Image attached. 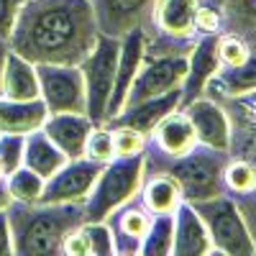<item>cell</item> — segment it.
I'll return each instance as SVG.
<instances>
[{
	"instance_id": "277c9868",
	"label": "cell",
	"mask_w": 256,
	"mask_h": 256,
	"mask_svg": "<svg viewBox=\"0 0 256 256\" xmlns=\"http://www.w3.org/2000/svg\"><path fill=\"white\" fill-rule=\"evenodd\" d=\"M141 182H144V154L113 156L108 164H102L90 195L82 202L84 223L105 220L116 208L138 195Z\"/></svg>"
},
{
	"instance_id": "8fae6325",
	"label": "cell",
	"mask_w": 256,
	"mask_h": 256,
	"mask_svg": "<svg viewBox=\"0 0 256 256\" xmlns=\"http://www.w3.org/2000/svg\"><path fill=\"white\" fill-rule=\"evenodd\" d=\"M110 233H113V244H116V254H141V241L146 236L148 226H152V212L144 205L141 195L131 198L128 202H123L120 208H116L108 218Z\"/></svg>"
},
{
	"instance_id": "7c38bea8",
	"label": "cell",
	"mask_w": 256,
	"mask_h": 256,
	"mask_svg": "<svg viewBox=\"0 0 256 256\" xmlns=\"http://www.w3.org/2000/svg\"><path fill=\"white\" fill-rule=\"evenodd\" d=\"M230 120V146L233 156L256 159V90L218 100Z\"/></svg>"
},
{
	"instance_id": "4fadbf2b",
	"label": "cell",
	"mask_w": 256,
	"mask_h": 256,
	"mask_svg": "<svg viewBox=\"0 0 256 256\" xmlns=\"http://www.w3.org/2000/svg\"><path fill=\"white\" fill-rule=\"evenodd\" d=\"M218 36L220 34H202L200 41H195L192 52L187 54V77L182 82V100L180 108L200 98L208 88V82L218 74L220 59H218Z\"/></svg>"
},
{
	"instance_id": "d4e9b609",
	"label": "cell",
	"mask_w": 256,
	"mask_h": 256,
	"mask_svg": "<svg viewBox=\"0 0 256 256\" xmlns=\"http://www.w3.org/2000/svg\"><path fill=\"white\" fill-rule=\"evenodd\" d=\"M172 241H174V212L152 216V226H148L146 236L141 241V254L166 256V254H172Z\"/></svg>"
},
{
	"instance_id": "484cf974",
	"label": "cell",
	"mask_w": 256,
	"mask_h": 256,
	"mask_svg": "<svg viewBox=\"0 0 256 256\" xmlns=\"http://www.w3.org/2000/svg\"><path fill=\"white\" fill-rule=\"evenodd\" d=\"M223 182H226V192H230L233 198L248 195L256 187V162L244 159V156L228 159L226 172H223Z\"/></svg>"
},
{
	"instance_id": "52a82bcc",
	"label": "cell",
	"mask_w": 256,
	"mask_h": 256,
	"mask_svg": "<svg viewBox=\"0 0 256 256\" xmlns=\"http://www.w3.org/2000/svg\"><path fill=\"white\" fill-rule=\"evenodd\" d=\"M38 98L52 113H88L80 64H36Z\"/></svg>"
},
{
	"instance_id": "3957f363",
	"label": "cell",
	"mask_w": 256,
	"mask_h": 256,
	"mask_svg": "<svg viewBox=\"0 0 256 256\" xmlns=\"http://www.w3.org/2000/svg\"><path fill=\"white\" fill-rule=\"evenodd\" d=\"M230 159V152H218V148H208V146H195L190 154L184 156H162L152 148H144V174L152 172H166L172 174L180 187H182V198L187 202H198V200H210L226 192L223 172L226 164Z\"/></svg>"
},
{
	"instance_id": "60d3db41",
	"label": "cell",
	"mask_w": 256,
	"mask_h": 256,
	"mask_svg": "<svg viewBox=\"0 0 256 256\" xmlns=\"http://www.w3.org/2000/svg\"><path fill=\"white\" fill-rule=\"evenodd\" d=\"M0 180H6V172H3V166H0Z\"/></svg>"
},
{
	"instance_id": "f1b7e54d",
	"label": "cell",
	"mask_w": 256,
	"mask_h": 256,
	"mask_svg": "<svg viewBox=\"0 0 256 256\" xmlns=\"http://www.w3.org/2000/svg\"><path fill=\"white\" fill-rule=\"evenodd\" d=\"M251 52V41L238 36V34H228V36H218V59L220 67H238L248 59Z\"/></svg>"
},
{
	"instance_id": "ac0fdd59",
	"label": "cell",
	"mask_w": 256,
	"mask_h": 256,
	"mask_svg": "<svg viewBox=\"0 0 256 256\" xmlns=\"http://www.w3.org/2000/svg\"><path fill=\"white\" fill-rule=\"evenodd\" d=\"M41 128L67 159H80L84 156V144H88V136L95 123L88 118V113H52L46 116Z\"/></svg>"
},
{
	"instance_id": "f546056e",
	"label": "cell",
	"mask_w": 256,
	"mask_h": 256,
	"mask_svg": "<svg viewBox=\"0 0 256 256\" xmlns=\"http://www.w3.org/2000/svg\"><path fill=\"white\" fill-rule=\"evenodd\" d=\"M84 156L98 162V164H108L116 152H113V131L108 126H95L90 136H88V144H84Z\"/></svg>"
},
{
	"instance_id": "d6986e66",
	"label": "cell",
	"mask_w": 256,
	"mask_h": 256,
	"mask_svg": "<svg viewBox=\"0 0 256 256\" xmlns=\"http://www.w3.org/2000/svg\"><path fill=\"white\" fill-rule=\"evenodd\" d=\"M174 256H200L212 254V244L208 236V228L192 202L182 200L174 210V241H172Z\"/></svg>"
},
{
	"instance_id": "9c48e42d",
	"label": "cell",
	"mask_w": 256,
	"mask_h": 256,
	"mask_svg": "<svg viewBox=\"0 0 256 256\" xmlns=\"http://www.w3.org/2000/svg\"><path fill=\"white\" fill-rule=\"evenodd\" d=\"M102 164L80 156L70 159L59 172H54L49 180H44V192H41L38 202L46 205H64V202H84L90 190L100 174Z\"/></svg>"
},
{
	"instance_id": "7a4b0ae2",
	"label": "cell",
	"mask_w": 256,
	"mask_h": 256,
	"mask_svg": "<svg viewBox=\"0 0 256 256\" xmlns=\"http://www.w3.org/2000/svg\"><path fill=\"white\" fill-rule=\"evenodd\" d=\"M8 223L13 236V254L20 256H52L62 254V244L70 233L84 223L82 202H10Z\"/></svg>"
},
{
	"instance_id": "83f0119b",
	"label": "cell",
	"mask_w": 256,
	"mask_h": 256,
	"mask_svg": "<svg viewBox=\"0 0 256 256\" xmlns=\"http://www.w3.org/2000/svg\"><path fill=\"white\" fill-rule=\"evenodd\" d=\"M6 184L16 202H38L41 192H44V177L28 166H18L16 172H10L6 177Z\"/></svg>"
},
{
	"instance_id": "f35d334b",
	"label": "cell",
	"mask_w": 256,
	"mask_h": 256,
	"mask_svg": "<svg viewBox=\"0 0 256 256\" xmlns=\"http://www.w3.org/2000/svg\"><path fill=\"white\" fill-rule=\"evenodd\" d=\"M10 202H13V198L8 192V184H6V180H0V210H6Z\"/></svg>"
},
{
	"instance_id": "836d02e7",
	"label": "cell",
	"mask_w": 256,
	"mask_h": 256,
	"mask_svg": "<svg viewBox=\"0 0 256 256\" xmlns=\"http://www.w3.org/2000/svg\"><path fill=\"white\" fill-rule=\"evenodd\" d=\"M223 26V13L218 6L212 3H202L195 10V31L198 34H218Z\"/></svg>"
},
{
	"instance_id": "9a60e30c",
	"label": "cell",
	"mask_w": 256,
	"mask_h": 256,
	"mask_svg": "<svg viewBox=\"0 0 256 256\" xmlns=\"http://www.w3.org/2000/svg\"><path fill=\"white\" fill-rule=\"evenodd\" d=\"M180 100H182V88H174V90H169L164 95L141 100L136 105H126L120 113H116L113 118H108V123H105V126H110V128L126 126V128H134V131L148 136L162 118H166L172 110L180 108Z\"/></svg>"
},
{
	"instance_id": "ffe728a7",
	"label": "cell",
	"mask_w": 256,
	"mask_h": 256,
	"mask_svg": "<svg viewBox=\"0 0 256 256\" xmlns=\"http://www.w3.org/2000/svg\"><path fill=\"white\" fill-rule=\"evenodd\" d=\"M251 90H256V41H251L248 59L238 64V67H220L218 74L208 82L202 95L212 100H223V98L244 95Z\"/></svg>"
},
{
	"instance_id": "74e56055",
	"label": "cell",
	"mask_w": 256,
	"mask_h": 256,
	"mask_svg": "<svg viewBox=\"0 0 256 256\" xmlns=\"http://www.w3.org/2000/svg\"><path fill=\"white\" fill-rule=\"evenodd\" d=\"M13 254V236H10V223H8V208L0 210V256Z\"/></svg>"
},
{
	"instance_id": "30bf717a",
	"label": "cell",
	"mask_w": 256,
	"mask_h": 256,
	"mask_svg": "<svg viewBox=\"0 0 256 256\" xmlns=\"http://www.w3.org/2000/svg\"><path fill=\"white\" fill-rule=\"evenodd\" d=\"M180 110L187 113L192 128H195V134H198V141L202 146L218 148V152H228V146H230V120H228L226 108L218 100H212L208 95H200Z\"/></svg>"
},
{
	"instance_id": "44dd1931",
	"label": "cell",
	"mask_w": 256,
	"mask_h": 256,
	"mask_svg": "<svg viewBox=\"0 0 256 256\" xmlns=\"http://www.w3.org/2000/svg\"><path fill=\"white\" fill-rule=\"evenodd\" d=\"M0 95L8 100H36L38 98L36 64L8 49L3 77H0Z\"/></svg>"
},
{
	"instance_id": "1f68e13d",
	"label": "cell",
	"mask_w": 256,
	"mask_h": 256,
	"mask_svg": "<svg viewBox=\"0 0 256 256\" xmlns=\"http://www.w3.org/2000/svg\"><path fill=\"white\" fill-rule=\"evenodd\" d=\"M84 230V238L90 244V254L92 256H110L116 254V244H113V233L108 228L105 220H90V223H82Z\"/></svg>"
},
{
	"instance_id": "5b68a950",
	"label": "cell",
	"mask_w": 256,
	"mask_h": 256,
	"mask_svg": "<svg viewBox=\"0 0 256 256\" xmlns=\"http://www.w3.org/2000/svg\"><path fill=\"white\" fill-rule=\"evenodd\" d=\"M202 218L208 236L212 244V254H230V256H248L256 254V241L241 216L236 200L228 198L226 192L210 200H198L192 202Z\"/></svg>"
},
{
	"instance_id": "ab89813d",
	"label": "cell",
	"mask_w": 256,
	"mask_h": 256,
	"mask_svg": "<svg viewBox=\"0 0 256 256\" xmlns=\"http://www.w3.org/2000/svg\"><path fill=\"white\" fill-rule=\"evenodd\" d=\"M6 54H8V41L0 38V77H3V64H6Z\"/></svg>"
},
{
	"instance_id": "5bb4252c",
	"label": "cell",
	"mask_w": 256,
	"mask_h": 256,
	"mask_svg": "<svg viewBox=\"0 0 256 256\" xmlns=\"http://www.w3.org/2000/svg\"><path fill=\"white\" fill-rule=\"evenodd\" d=\"M100 34L123 36L131 28L144 26L152 16L154 0H90Z\"/></svg>"
},
{
	"instance_id": "603a6c76",
	"label": "cell",
	"mask_w": 256,
	"mask_h": 256,
	"mask_svg": "<svg viewBox=\"0 0 256 256\" xmlns=\"http://www.w3.org/2000/svg\"><path fill=\"white\" fill-rule=\"evenodd\" d=\"M70 159L64 156L62 148L44 134V128L26 134V148H24V166L34 169L36 174H41L44 180H49L54 172L67 164Z\"/></svg>"
},
{
	"instance_id": "2e32d148",
	"label": "cell",
	"mask_w": 256,
	"mask_h": 256,
	"mask_svg": "<svg viewBox=\"0 0 256 256\" xmlns=\"http://www.w3.org/2000/svg\"><path fill=\"white\" fill-rule=\"evenodd\" d=\"M195 146H200L198 134H195V128H192L187 113L180 110V108L172 110L166 118H162L154 131L148 134V141H146V148H152V152L169 156V159L184 156Z\"/></svg>"
},
{
	"instance_id": "d590c367",
	"label": "cell",
	"mask_w": 256,
	"mask_h": 256,
	"mask_svg": "<svg viewBox=\"0 0 256 256\" xmlns=\"http://www.w3.org/2000/svg\"><path fill=\"white\" fill-rule=\"evenodd\" d=\"M254 162H256V159H254ZM233 200H236L241 216H244V220H246V226H248V230H251V236H254V241H256V187L248 192V195L233 198Z\"/></svg>"
},
{
	"instance_id": "cb8c5ba5",
	"label": "cell",
	"mask_w": 256,
	"mask_h": 256,
	"mask_svg": "<svg viewBox=\"0 0 256 256\" xmlns=\"http://www.w3.org/2000/svg\"><path fill=\"white\" fill-rule=\"evenodd\" d=\"M138 195L144 200V205L148 208L152 216H162V212H174L177 205L184 200L182 198V187L180 182L166 174V172H152V174H144L141 190Z\"/></svg>"
},
{
	"instance_id": "8d00e7d4",
	"label": "cell",
	"mask_w": 256,
	"mask_h": 256,
	"mask_svg": "<svg viewBox=\"0 0 256 256\" xmlns=\"http://www.w3.org/2000/svg\"><path fill=\"white\" fill-rule=\"evenodd\" d=\"M62 254H70V256H84V254H90V244H88V238H84L82 226H77L70 236L64 238Z\"/></svg>"
},
{
	"instance_id": "8992f818",
	"label": "cell",
	"mask_w": 256,
	"mask_h": 256,
	"mask_svg": "<svg viewBox=\"0 0 256 256\" xmlns=\"http://www.w3.org/2000/svg\"><path fill=\"white\" fill-rule=\"evenodd\" d=\"M118 54H120V38L98 34L92 49L80 64L84 77V95H88V118L95 126H105V120H108V100L116 82Z\"/></svg>"
},
{
	"instance_id": "4316f807",
	"label": "cell",
	"mask_w": 256,
	"mask_h": 256,
	"mask_svg": "<svg viewBox=\"0 0 256 256\" xmlns=\"http://www.w3.org/2000/svg\"><path fill=\"white\" fill-rule=\"evenodd\" d=\"M226 24L248 41H256V0H223Z\"/></svg>"
},
{
	"instance_id": "d6a6232c",
	"label": "cell",
	"mask_w": 256,
	"mask_h": 256,
	"mask_svg": "<svg viewBox=\"0 0 256 256\" xmlns=\"http://www.w3.org/2000/svg\"><path fill=\"white\" fill-rule=\"evenodd\" d=\"M110 131H113V152H116V156H136V154H144L148 136L134 131V128H126V126H116V128H110Z\"/></svg>"
},
{
	"instance_id": "4dcf8cb0",
	"label": "cell",
	"mask_w": 256,
	"mask_h": 256,
	"mask_svg": "<svg viewBox=\"0 0 256 256\" xmlns=\"http://www.w3.org/2000/svg\"><path fill=\"white\" fill-rule=\"evenodd\" d=\"M24 148L26 136L24 134H0V166H3L6 177L24 166Z\"/></svg>"
},
{
	"instance_id": "e0dca14e",
	"label": "cell",
	"mask_w": 256,
	"mask_h": 256,
	"mask_svg": "<svg viewBox=\"0 0 256 256\" xmlns=\"http://www.w3.org/2000/svg\"><path fill=\"white\" fill-rule=\"evenodd\" d=\"M144 59V26L131 28L128 34L120 36V54H118V67H116V82H113V92L108 100V118H113L116 113L123 110L131 82L141 67ZM108 123V120H105Z\"/></svg>"
},
{
	"instance_id": "e575fe53",
	"label": "cell",
	"mask_w": 256,
	"mask_h": 256,
	"mask_svg": "<svg viewBox=\"0 0 256 256\" xmlns=\"http://www.w3.org/2000/svg\"><path fill=\"white\" fill-rule=\"evenodd\" d=\"M20 3H24V0H0V38L8 41Z\"/></svg>"
},
{
	"instance_id": "ba28073f",
	"label": "cell",
	"mask_w": 256,
	"mask_h": 256,
	"mask_svg": "<svg viewBox=\"0 0 256 256\" xmlns=\"http://www.w3.org/2000/svg\"><path fill=\"white\" fill-rule=\"evenodd\" d=\"M184 77H187V54H172V56L144 54L141 67L131 82V90H128L126 105H136L141 100H148V98L164 95L174 88H182Z\"/></svg>"
},
{
	"instance_id": "6da1fadb",
	"label": "cell",
	"mask_w": 256,
	"mask_h": 256,
	"mask_svg": "<svg viewBox=\"0 0 256 256\" xmlns=\"http://www.w3.org/2000/svg\"><path fill=\"white\" fill-rule=\"evenodd\" d=\"M98 34L90 0H24L8 49L34 64H82Z\"/></svg>"
},
{
	"instance_id": "7402d4cb",
	"label": "cell",
	"mask_w": 256,
	"mask_h": 256,
	"mask_svg": "<svg viewBox=\"0 0 256 256\" xmlns=\"http://www.w3.org/2000/svg\"><path fill=\"white\" fill-rule=\"evenodd\" d=\"M49 110L41 98L36 100H8L0 95V134H31L44 126Z\"/></svg>"
}]
</instances>
